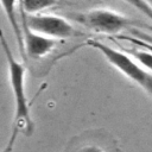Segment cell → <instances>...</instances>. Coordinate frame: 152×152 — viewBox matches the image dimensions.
<instances>
[{
  "mask_svg": "<svg viewBox=\"0 0 152 152\" xmlns=\"http://www.w3.org/2000/svg\"><path fill=\"white\" fill-rule=\"evenodd\" d=\"M152 21V5L147 0H121Z\"/></svg>",
  "mask_w": 152,
  "mask_h": 152,
  "instance_id": "9",
  "label": "cell"
},
{
  "mask_svg": "<svg viewBox=\"0 0 152 152\" xmlns=\"http://www.w3.org/2000/svg\"><path fill=\"white\" fill-rule=\"evenodd\" d=\"M127 53H129L141 66L147 69L148 71L152 72V51L148 50H142V49H129L125 50Z\"/></svg>",
  "mask_w": 152,
  "mask_h": 152,
  "instance_id": "8",
  "label": "cell"
},
{
  "mask_svg": "<svg viewBox=\"0 0 152 152\" xmlns=\"http://www.w3.org/2000/svg\"><path fill=\"white\" fill-rule=\"evenodd\" d=\"M148 48H151V49H152V43H150V44H148Z\"/></svg>",
  "mask_w": 152,
  "mask_h": 152,
  "instance_id": "10",
  "label": "cell"
},
{
  "mask_svg": "<svg viewBox=\"0 0 152 152\" xmlns=\"http://www.w3.org/2000/svg\"><path fill=\"white\" fill-rule=\"evenodd\" d=\"M147 1H148V2H150V4L152 5V0H147Z\"/></svg>",
  "mask_w": 152,
  "mask_h": 152,
  "instance_id": "11",
  "label": "cell"
},
{
  "mask_svg": "<svg viewBox=\"0 0 152 152\" xmlns=\"http://www.w3.org/2000/svg\"><path fill=\"white\" fill-rule=\"evenodd\" d=\"M86 44L97 50L119 72H121L124 76L152 96V72L141 66L129 53L112 48L96 39H88Z\"/></svg>",
  "mask_w": 152,
  "mask_h": 152,
  "instance_id": "3",
  "label": "cell"
},
{
  "mask_svg": "<svg viewBox=\"0 0 152 152\" xmlns=\"http://www.w3.org/2000/svg\"><path fill=\"white\" fill-rule=\"evenodd\" d=\"M24 14L28 26L33 31L39 32L44 36L56 39H66L81 34V32H78L72 26V24L63 17L55 14H42V13L26 14L25 12Z\"/></svg>",
  "mask_w": 152,
  "mask_h": 152,
  "instance_id": "4",
  "label": "cell"
},
{
  "mask_svg": "<svg viewBox=\"0 0 152 152\" xmlns=\"http://www.w3.org/2000/svg\"><path fill=\"white\" fill-rule=\"evenodd\" d=\"M68 17L80 26L104 36H118L126 30L144 26V24L109 8H93L83 12H72L69 13Z\"/></svg>",
  "mask_w": 152,
  "mask_h": 152,
  "instance_id": "2",
  "label": "cell"
},
{
  "mask_svg": "<svg viewBox=\"0 0 152 152\" xmlns=\"http://www.w3.org/2000/svg\"><path fill=\"white\" fill-rule=\"evenodd\" d=\"M58 4L59 0H19V8L26 14H38L56 7Z\"/></svg>",
  "mask_w": 152,
  "mask_h": 152,
  "instance_id": "7",
  "label": "cell"
},
{
  "mask_svg": "<svg viewBox=\"0 0 152 152\" xmlns=\"http://www.w3.org/2000/svg\"><path fill=\"white\" fill-rule=\"evenodd\" d=\"M19 5V0H0V6L2 7V11L12 27L14 38L17 40L20 57L26 62L25 57V50H24V39H23V30H21V23H19L18 18V11L17 6Z\"/></svg>",
  "mask_w": 152,
  "mask_h": 152,
  "instance_id": "6",
  "label": "cell"
},
{
  "mask_svg": "<svg viewBox=\"0 0 152 152\" xmlns=\"http://www.w3.org/2000/svg\"><path fill=\"white\" fill-rule=\"evenodd\" d=\"M19 15H20V23H21V30H23L24 50H25L26 59L28 57L33 61H37L50 55L57 48L59 39L51 38L33 31L28 26L25 14L21 10H19Z\"/></svg>",
  "mask_w": 152,
  "mask_h": 152,
  "instance_id": "5",
  "label": "cell"
},
{
  "mask_svg": "<svg viewBox=\"0 0 152 152\" xmlns=\"http://www.w3.org/2000/svg\"><path fill=\"white\" fill-rule=\"evenodd\" d=\"M0 45L4 50L7 68H8V80L13 94L14 101V116L12 124V134L5 147V151L12 150L14 141L19 134L25 137H31L34 132V122L31 116V107L27 100L26 89H25V76H26V66L23 62L18 61L7 40L4 36V32L0 30Z\"/></svg>",
  "mask_w": 152,
  "mask_h": 152,
  "instance_id": "1",
  "label": "cell"
}]
</instances>
